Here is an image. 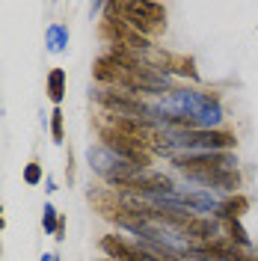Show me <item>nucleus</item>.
Segmentation results:
<instances>
[{
	"label": "nucleus",
	"mask_w": 258,
	"mask_h": 261,
	"mask_svg": "<svg viewBox=\"0 0 258 261\" xmlns=\"http://www.w3.org/2000/svg\"><path fill=\"white\" fill-rule=\"evenodd\" d=\"M175 169H181L187 178L199 181L214 190L238 193L241 187V172H238V158L231 151H187L172 158Z\"/></svg>",
	"instance_id": "nucleus-1"
},
{
	"label": "nucleus",
	"mask_w": 258,
	"mask_h": 261,
	"mask_svg": "<svg viewBox=\"0 0 258 261\" xmlns=\"http://www.w3.org/2000/svg\"><path fill=\"white\" fill-rule=\"evenodd\" d=\"M107 9L116 12L128 27L140 33V36H158L166 27V9L161 3H148V0H134V3H107Z\"/></svg>",
	"instance_id": "nucleus-2"
},
{
	"label": "nucleus",
	"mask_w": 258,
	"mask_h": 261,
	"mask_svg": "<svg viewBox=\"0 0 258 261\" xmlns=\"http://www.w3.org/2000/svg\"><path fill=\"white\" fill-rule=\"evenodd\" d=\"M86 158H89V166L95 169L98 175H104V181H107L110 187H122V184H128V181L140 172V166L122 161V158L113 154L104 143H101V146H92L86 151Z\"/></svg>",
	"instance_id": "nucleus-3"
},
{
	"label": "nucleus",
	"mask_w": 258,
	"mask_h": 261,
	"mask_svg": "<svg viewBox=\"0 0 258 261\" xmlns=\"http://www.w3.org/2000/svg\"><path fill=\"white\" fill-rule=\"evenodd\" d=\"M95 98L110 113L122 116V119H137V122H154V119H161L158 116V107H148L145 101H140V95H131V92L95 89Z\"/></svg>",
	"instance_id": "nucleus-4"
},
{
	"label": "nucleus",
	"mask_w": 258,
	"mask_h": 261,
	"mask_svg": "<svg viewBox=\"0 0 258 261\" xmlns=\"http://www.w3.org/2000/svg\"><path fill=\"white\" fill-rule=\"evenodd\" d=\"M101 140H104V146L110 148L113 154H119L122 161L134 163V166H140V169H148V163H151L148 148L137 146V143L128 140L125 134H119V130H113V128H101Z\"/></svg>",
	"instance_id": "nucleus-5"
},
{
	"label": "nucleus",
	"mask_w": 258,
	"mask_h": 261,
	"mask_svg": "<svg viewBox=\"0 0 258 261\" xmlns=\"http://www.w3.org/2000/svg\"><path fill=\"white\" fill-rule=\"evenodd\" d=\"M184 238H199V241H214L217 238V231H220V223L214 220V217H190L184 226Z\"/></svg>",
	"instance_id": "nucleus-6"
},
{
	"label": "nucleus",
	"mask_w": 258,
	"mask_h": 261,
	"mask_svg": "<svg viewBox=\"0 0 258 261\" xmlns=\"http://www.w3.org/2000/svg\"><path fill=\"white\" fill-rule=\"evenodd\" d=\"M92 74H95L98 83H110V86H122V77H125V68L122 65H116L110 57H101L92 68Z\"/></svg>",
	"instance_id": "nucleus-7"
},
{
	"label": "nucleus",
	"mask_w": 258,
	"mask_h": 261,
	"mask_svg": "<svg viewBox=\"0 0 258 261\" xmlns=\"http://www.w3.org/2000/svg\"><path fill=\"white\" fill-rule=\"evenodd\" d=\"M181 202H184V208L190 214H205V211H214L217 214V208H220V202L214 199L211 193H181Z\"/></svg>",
	"instance_id": "nucleus-8"
},
{
	"label": "nucleus",
	"mask_w": 258,
	"mask_h": 261,
	"mask_svg": "<svg viewBox=\"0 0 258 261\" xmlns=\"http://www.w3.org/2000/svg\"><path fill=\"white\" fill-rule=\"evenodd\" d=\"M249 208V199L246 196H241V193H235L231 199H226V202H220V208H217V217L220 220H241V214Z\"/></svg>",
	"instance_id": "nucleus-9"
},
{
	"label": "nucleus",
	"mask_w": 258,
	"mask_h": 261,
	"mask_svg": "<svg viewBox=\"0 0 258 261\" xmlns=\"http://www.w3.org/2000/svg\"><path fill=\"white\" fill-rule=\"evenodd\" d=\"M45 42H48L50 54L65 50V45H68V27H65V24H50L48 33H45Z\"/></svg>",
	"instance_id": "nucleus-10"
},
{
	"label": "nucleus",
	"mask_w": 258,
	"mask_h": 261,
	"mask_svg": "<svg viewBox=\"0 0 258 261\" xmlns=\"http://www.w3.org/2000/svg\"><path fill=\"white\" fill-rule=\"evenodd\" d=\"M65 95V71L63 68H50L48 74V98L54 101V104H60Z\"/></svg>",
	"instance_id": "nucleus-11"
},
{
	"label": "nucleus",
	"mask_w": 258,
	"mask_h": 261,
	"mask_svg": "<svg viewBox=\"0 0 258 261\" xmlns=\"http://www.w3.org/2000/svg\"><path fill=\"white\" fill-rule=\"evenodd\" d=\"M169 71H175V74H187L190 81H199V71L193 68V60L190 57H172L169 65H166V74Z\"/></svg>",
	"instance_id": "nucleus-12"
},
{
	"label": "nucleus",
	"mask_w": 258,
	"mask_h": 261,
	"mask_svg": "<svg viewBox=\"0 0 258 261\" xmlns=\"http://www.w3.org/2000/svg\"><path fill=\"white\" fill-rule=\"evenodd\" d=\"M228 234H231V241H235L238 246H243V249H249V246H252L249 234H246V228L241 226V220H228Z\"/></svg>",
	"instance_id": "nucleus-13"
},
{
	"label": "nucleus",
	"mask_w": 258,
	"mask_h": 261,
	"mask_svg": "<svg viewBox=\"0 0 258 261\" xmlns=\"http://www.w3.org/2000/svg\"><path fill=\"white\" fill-rule=\"evenodd\" d=\"M50 137H54V143H63L65 134H63V110L60 107H54V113H50Z\"/></svg>",
	"instance_id": "nucleus-14"
},
{
	"label": "nucleus",
	"mask_w": 258,
	"mask_h": 261,
	"mask_svg": "<svg viewBox=\"0 0 258 261\" xmlns=\"http://www.w3.org/2000/svg\"><path fill=\"white\" fill-rule=\"evenodd\" d=\"M42 226L48 234H57V226H60V217H57V208L54 205H45V214H42Z\"/></svg>",
	"instance_id": "nucleus-15"
},
{
	"label": "nucleus",
	"mask_w": 258,
	"mask_h": 261,
	"mask_svg": "<svg viewBox=\"0 0 258 261\" xmlns=\"http://www.w3.org/2000/svg\"><path fill=\"white\" fill-rule=\"evenodd\" d=\"M24 181H27V184H39V181H42V166H39V163H27Z\"/></svg>",
	"instance_id": "nucleus-16"
},
{
	"label": "nucleus",
	"mask_w": 258,
	"mask_h": 261,
	"mask_svg": "<svg viewBox=\"0 0 258 261\" xmlns=\"http://www.w3.org/2000/svg\"><path fill=\"white\" fill-rule=\"evenodd\" d=\"M42 261H57V255H50V252H45V255H42Z\"/></svg>",
	"instance_id": "nucleus-17"
},
{
	"label": "nucleus",
	"mask_w": 258,
	"mask_h": 261,
	"mask_svg": "<svg viewBox=\"0 0 258 261\" xmlns=\"http://www.w3.org/2000/svg\"><path fill=\"white\" fill-rule=\"evenodd\" d=\"M243 261H258V255H243Z\"/></svg>",
	"instance_id": "nucleus-18"
},
{
	"label": "nucleus",
	"mask_w": 258,
	"mask_h": 261,
	"mask_svg": "<svg viewBox=\"0 0 258 261\" xmlns=\"http://www.w3.org/2000/svg\"><path fill=\"white\" fill-rule=\"evenodd\" d=\"M0 211H3V208H0ZM0 228H3V214H0Z\"/></svg>",
	"instance_id": "nucleus-19"
}]
</instances>
